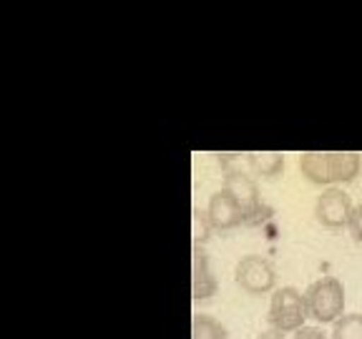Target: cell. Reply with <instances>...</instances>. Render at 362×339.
I'll use <instances>...</instances> for the list:
<instances>
[{
  "instance_id": "7a4b0ae2",
  "label": "cell",
  "mask_w": 362,
  "mask_h": 339,
  "mask_svg": "<svg viewBox=\"0 0 362 339\" xmlns=\"http://www.w3.org/2000/svg\"><path fill=\"white\" fill-rule=\"evenodd\" d=\"M305 304L310 319L317 324H334L345 314V287L334 277L317 279L305 292Z\"/></svg>"
},
{
  "instance_id": "5b68a950",
  "label": "cell",
  "mask_w": 362,
  "mask_h": 339,
  "mask_svg": "<svg viewBox=\"0 0 362 339\" xmlns=\"http://www.w3.org/2000/svg\"><path fill=\"white\" fill-rule=\"evenodd\" d=\"M355 211L352 206V198L347 191L337 186H329L325 189L320 196H317V203H315V216L317 221L327 229H339V226H347L350 224V216Z\"/></svg>"
},
{
  "instance_id": "52a82bcc",
  "label": "cell",
  "mask_w": 362,
  "mask_h": 339,
  "mask_svg": "<svg viewBox=\"0 0 362 339\" xmlns=\"http://www.w3.org/2000/svg\"><path fill=\"white\" fill-rule=\"evenodd\" d=\"M206 216H209V224L214 232H229V229L239 226L242 221H247L242 206L226 191L211 194L209 206H206Z\"/></svg>"
},
{
  "instance_id": "8992f818",
  "label": "cell",
  "mask_w": 362,
  "mask_h": 339,
  "mask_svg": "<svg viewBox=\"0 0 362 339\" xmlns=\"http://www.w3.org/2000/svg\"><path fill=\"white\" fill-rule=\"evenodd\" d=\"M221 191H226L229 196L234 198V201L239 203V206H242V211H244V216H247V219H255V216H259V211H264L257 181L252 179V176L244 174V171L226 169Z\"/></svg>"
},
{
  "instance_id": "8fae6325",
  "label": "cell",
  "mask_w": 362,
  "mask_h": 339,
  "mask_svg": "<svg viewBox=\"0 0 362 339\" xmlns=\"http://www.w3.org/2000/svg\"><path fill=\"white\" fill-rule=\"evenodd\" d=\"M332 339H362V314H342L332 324Z\"/></svg>"
},
{
  "instance_id": "3957f363",
  "label": "cell",
  "mask_w": 362,
  "mask_h": 339,
  "mask_svg": "<svg viewBox=\"0 0 362 339\" xmlns=\"http://www.w3.org/2000/svg\"><path fill=\"white\" fill-rule=\"evenodd\" d=\"M307 316L310 314H307L305 294H300L294 287L274 289L269 302V314H267V322L272 324V329H277L282 334L297 332L305 327Z\"/></svg>"
},
{
  "instance_id": "9a60e30c",
  "label": "cell",
  "mask_w": 362,
  "mask_h": 339,
  "mask_svg": "<svg viewBox=\"0 0 362 339\" xmlns=\"http://www.w3.org/2000/svg\"><path fill=\"white\" fill-rule=\"evenodd\" d=\"M257 339H284V334H282V332H277V329H269V332L257 334Z\"/></svg>"
},
{
  "instance_id": "5bb4252c",
  "label": "cell",
  "mask_w": 362,
  "mask_h": 339,
  "mask_svg": "<svg viewBox=\"0 0 362 339\" xmlns=\"http://www.w3.org/2000/svg\"><path fill=\"white\" fill-rule=\"evenodd\" d=\"M294 339H332V337H327L320 327H307L305 324L302 329L294 332Z\"/></svg>"
},
{
  "instance_id": "277c9868",
  "label": "cell",
  "mask_w": 362,
  "mask_h": 339,
  "mask_svg": "<svg viewBox=\"0 0 362 339\" xmlns=\"http://www.w3.org/2000/svg\"><path fill=\"white\" fill-rule=\"evenodd\" d=\"M234 279L237 284L252 297H262V294L274 292V284H277V274H274V266L259 254H247L237 261L234 266Z\"/></svg>"
},
{
  "instance_id": "9c48e42d",
  "label": "cell",
  "mask_w": 362,
  "mask_h": 339,
  "mask_svg": "<svg viewBox=\"0 0 362 339\" xmlns=\"http://www.w3.org/2000/svg\"><path fill=\"white\" fill-rule=\"evenodd\" d=\"M249 166L257 176L262 179H274L282 174L284 169V156L279 151H262V153H249Z\"/></svg>"
},
{
  "instance_id": "6da1fadb",
  "label": "cell",
  "mask_w": 362,
  "mask_h": 339,
  "mask_svg": "<svg viewBox=\"0 0 362 339\" xmlns=\"http://www.w3.org/2000/svg\"><path fill=\"white\" fill-rule=\"evenodd\" d=\"M362 169L357 151H305L300 153V171L310 184L332 186L350 184Z\"/></svg>"
},
{
  "instance_id": "4fadbf2b",
  "label": "cell",
  "mask_w": 362,
  "mask_h": 339,
  "mask_svg": "<svg viewBox=\"0 0 362 339\" xmlns=\"http://www.w3.org/2000/svg\"><path fill=\"white\" fill-rule=\"evenodd\" d=\"M347 226H350L352 239L362 244V201L355 206V211H352V216H350V224H347Z\"/></svg>"
},
{
  "instance_id": "30bf717a",
  "label": "cell",
  "mask_w": 362,
  "mask_h": 339,
  "mask_svg": "<svg viewBox=\"0 0 362 339\" xmlns=\"http://www.w3.org/2000/svg\"><path fill=\"white\" fill-rule=\"evenodd\" d=\"M192 339H229L226 327L211 314H192Z\"/></svg>"
},
{
  "instance_id": "ba28073f",
  "label": "cell",
  "mask_w": 362,
  "mask_h": 339,
  "mask_svg": "<svg viewBox=\"0 0 362 339\" xmlns=\"http://www.w3.org/2000/svg\"><path fill=\"white\" fill-rule=\"evenodd\" d=\"M219 289L214 271L209 266V256L204 251V246L192 249V299L204 302L211 299Z\"/></svg>"
},
{
  "instance_id": "7c38bea8",
  "label": "cell",
  "mask_w": 362,
  "mask_h": 339,
  "mask_svg": "<svg viewBox=\"0 0 362 339\" xmlns=\"http://www.w3.org/2000/svg\"><path fill=\"white\" fill-rule=\"evenodd\" d=\"M209 232H211V224H209V216L206 211H199L194 209V219H192V237H194V246H202L206 239H209Z\"/></svg>"
}]
</instances>
